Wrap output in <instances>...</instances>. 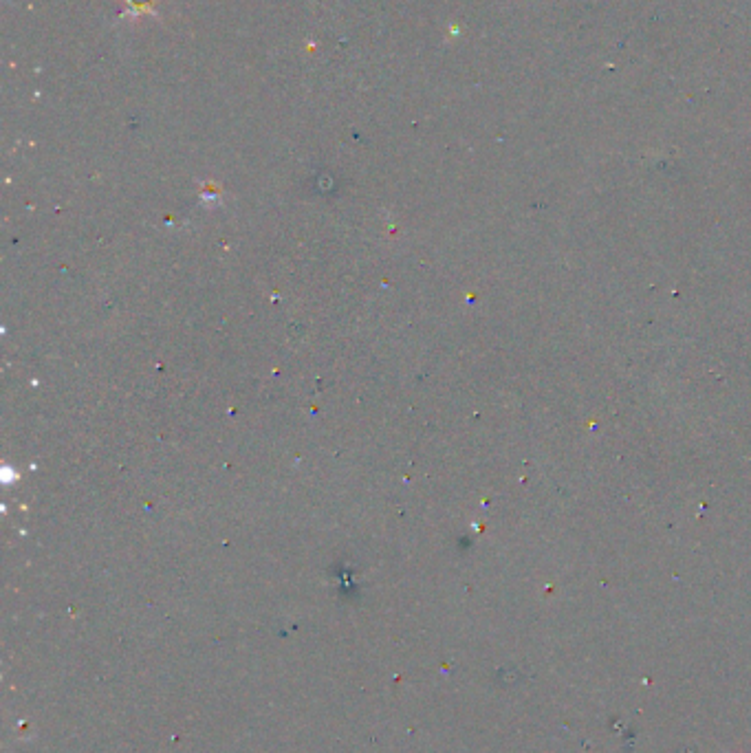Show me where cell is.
I'll use <instances>...</instances> for the list:
<instances>
[{"mask_svg": "<svg viewBox=\"0 0 751 753\" xmlns=\"http://www.w3.org/2000/svg\"><path fill=\"white\" fill-rule=\"evenodd\" d=\"M146 14H157L155 0H126V18H141Z\"/></svg>", "mask_w": 751, "mask_h": 753, "instance_id": "1", "label": "cell"}]
</instances>
